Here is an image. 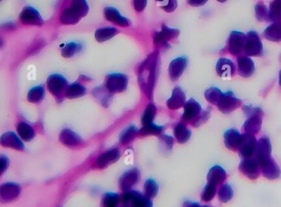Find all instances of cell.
I'll use <instances>...</instances> for the list:
<instances>
[{"instance_id": "ab89813d", "label": "cell", "mask_w": 281, "mask_h": 207, "mask_svg": "<svg viewBox=\"0 0 281 207\" xmlns=\"http://www.w3.org/2000/svg\"><path fill=\"white\" fill-rule=\"evenodd\" d=\"M279 85L281 86V70L280 71V74H279Z\"/></svg>"}, {"instance_id": "603a6c76", "label": "cell", "mask_w": 281, "mask_h": 207, "mask_svg": "<svg viewBox=\"0 0 281 207\" xmlns=\"http://www.w3.org/2000/svg\"><path fill=\"white\" fill-rule=\"evenodd\" d=\"M80 16L78 15L71 8H66L60 16V22L65 25H74L80 22Z\"/></svg>"}, {"instance_id": "60d3db41", "label": "cell", "mask_w": 281, "mask_h": 207, "mask_svg": "<svg viewBox=\"0 0 281 207\" xmlns=\"http://www.w3.org/2000/svg\"><path fill=\"white\" fill-rule=\"evenodd\" d=\"M276 3H278L279 5L281 6V0H275Z\"/></svg>"}, {"instance_id": "8fae6325", "label": "cell", "mask_w": 281, "mask_h": 207, "mask_svg": "<svg viewBox=\"0 0 281 207\" xmlns=\"http://www.w3.org/2000/svg\"><path fill=\"white\" fill-rule=\"evenodd\" d=\"M179 35L178 30L169 29L166 25L163 26L161 31L157 32L154 36V44L157 46H165L169 41L176 38Z\"/></svg>"}, {"instance_id": "e575fe53", "label": "cell", "mask_w": 281, "mask_h": 207, "mask_svg": "<svg viewBox=\"0 0 281 207\" xmlns=\"http://www.w3.org/2000/svg\"><path fill=\"white\" fill-rule=\"evenodd\" d=\"M177 7V1L176 0H167L166 3L162 5V8L167 13H172Z\"/></svg>"}, {"instance_id": "5bb4252c", "label": "cell", "mask_w": 281, "mask_h": 207, "mask_svg": "<svg viewBox=\"0 0 281 207\" xmlns=\"http://www.w3.org/2000/svg\"><path fill=\"white\" fill-rule=\"evenodd\" d=\"M255 72V64L249 57L238 58V73L243 78H249Z\"/></svg>"}, {"instance_id": "83f0119b", "label": "cell", "mask_w": 281, "mask_h": 207, "mask_svg": "<svg viewBox=\"0 0 281 207\" xmlns=\"http://www.w3.org/2000/svg\"><path fill=\"white\" fill-rule=\"evenodd\" d=\"M255 18L260 22H268L269 9L263 2H259L255 7Z\"/></svg>"}, {"instance_id": "f35d334b", "label": "cell", "mask_w": 281, "mask_h": 207, "mask_svg": "<svg viewBox=\"0 0 281 207\" xmlns=\"http://www.w3.org/2000/svg\"><path fill=\"white\" fill-rule=\"evenodd\" d=\"M189 207H208V206H204V207H200L199 204H197V203H192V204L189 205Z\"/></svg>"}, {"instance_id": "8992f818", "label": "cell", "mask_w": 281, "mask_h": 207, "mask_svg": "<svg viewBox=\"0 0 281 207\" xmlns=\"http://www.w3.org/2000/svg\"><path fill=\"white\" fill-rule=\"evenodd\" d=\"M257 147V141L255 136L250 134H244L241 136L240 144H239V154L243 159H249L255 154Z\"/></svg>"}, {"instance_id": "4dcf8cb0", "label": "cell", "mask_w": 281, "mask_h": 207, "mask_svg": "<svg viewBox=\"0 0 281 207\" xmlns=\"http://www.w3.org/2000/svg\"><path fill=\"white\" fill-rule=\"evenodd\" d=\"M216 194V185L207 183L202 192L201 198L204 202H210Z\"/></svg>"}, {"instance_id": "ba28073f", "label": "cell", "mask_w": 281, "mask_h": 207, "mask_svg": "<svg viewBox=\"0 0 281 207\" xmlns=\"http://www.w3.org/2000/svg\"><path fill=\"white\" fill-rule=\"evenodd\" d=\"M127 76L122 74H109L106 80V86L111 92H122L127 87Z\"/></svg>"}, {"instance_id": "8d00e7d4", "label": "cell", "mask_w": 281, "mask_h": 207, "mask_svg": "<svg viewBox=\"0 0 281 207\" xmlns=\"http://www.w3.org/2000/svg\"><path fill=\"white\" fill-rule=\"evenodd\" d=\"M135 8L138 12H141L144 9L147 4V0H134Z\"/></svg>"}, {"instance_id": "9c48e42d", "label": "cell", "mask_w": 281, "mask_h": 207, "mask_svg": "<svg viewBox=\"0 0 281 207\" xmlns=\"http://www.w3.org/2000/svg\"><path fill=\"white\" fill-rule=\"evenodd\" d=\"M21 22L24 25L28 26H42L43 25V19L38 13V11L31 7H26L23 8L22 13H20Z\"/></svg>"}, {"instance_id": "5b68a950", "label": "cell", "mask_w": 281, "mask_h": 207, "mask_svg": "<svg viewBox=\"0 0 281 207\" xmlns=\"http://www.w3.org/2000/svg\"><path fill=\"white\" fill-rule=\"evenodd\" d=\"M242 105V101L236 97L231 91L225 92L223 94L221 99L217 104L218 108L224 114H229L233 111L237 110Z\"/></svg>"}, {"instance_id": "f546056e", "label": "cell", "mask_w": 281, "mask_h": 207, "mask_svg": "<svg viewBox=\"0 0 281 207\" xmlns=\"http://www.w3.org/2000/svg\"><path fill=\"white\" fill-rule=\"evenodd\" d=\"M233 197V190L229 184L223 185L219 190V198L222 202H229Z\"/></svg>"}, {"instance_id": "52a82bcc", "label": "cell", "mask_w": 281, "mask_h": 207, "mask_svg": "<svg viewBox=\"0 0 281 207\" xmlns=\"http://www.w3.org/2000/svg\"><path fill=\"white\" fill-rule=\"evenodd\" d=\"M239 170L241 173L245 175L251 180L257 179L261 174V168L259 165L258 160L253 158L243 159L239 165Z\"/></svg>"}, {"instance_id": "7c38bea8", "label": "cell", "mask_w": 281, "mask_h": 207, "mask_svg": "<svg viewBox=\"0 0 281 207\" xmlns=\"http://www.w3.org/2000/svg\"><path fill=\"white\" fill-rule=\"evenodd\" d=\"M187 59L185 57H179L170 63L169 71L171 80L175 81L182 76L185 69H187Z\"/></svg>"}, {"instance_id": "74e56055", "label": "cell", "mask_w": 281, "mask_h": 207, "mask_svg": "<svg viewBox=\"0 0 281 207\" xmlns=\"http://www.w3.org/2000/svg\"><path fill=\"white\" fill-rule=\"evenodd\" d=\"M209 0H187V3L192 7H200L207 3Z\"/></svg>"}, {"instance_id": "30bf717a", "label": "cell", "mask_w": 281, "mask_h": 207, "mask_svg": "<svg viewBox=\"0 0 281 207\" xmlns=\"http://www.w3.org/2000/svg\"><path fill=\"white\" fill-rule=\"evenodd\" d=\"M201 106L199 105V102H197L196 100L190 99L188 102L185 104L184 113H183V120L187 122L194 123L201 114Z\"/></svg>"}, {"instance_id": "836d02e7", "label": "cell", "mask_w": 281, "mask_h": 207, "mask_svg": "<svg viewBox=\"0 0 281 207\" xmlns=\"http://www.w3.org/2000/svg\"><path fill=\"white\" fill-rule=\"evenodd\" d=\"M243 111L247 118H249V117L254 115H264L263 111L259 108H253V107H249V106H243Z\"/></svg>"}, {"instance_id": "4fadbf2b", "label": "cell", "mask_w": 281, "mask_h": 207, "mask_svg": "<svg viewBox=\"0 0 281 207\" xmlns=\"http://www.w3.org/2000/svg\"><path fill=\"white\" fill-rule=\"evenodd\" d=\"M236 67L232 60L226 59V58H221L219 59L216 64V72L220 77L222 78H230L235 75Z\"/></svg>"}, {"instance_id": "3957f363", "label": "cell", "mask_w": 281, "mask_h": 207, "mask_svg": "<svg viewBox=\"0 0 281 207\" xmlns=\"http://www.w3.org/2000/svg\"><path fill=\"white\" fill-rule=\"evenodd\" d=\"M246 39V46L244 52L248 57H261L263 54V46L259 34L256 31L248 32Z\"/></svg>"}, {"instance_id": "b9f144b4", "label": "cell", "mask_w": 281, "mask_h": 207, "mask_svg": "<svg viewBox=\"0 0 281 207\" xmlns=\"http://www.w3.org/2000/svg\"><path fill=\"white\" fill-rule=\"evenodd\" d=\"M217 1L218 2H220V3H225L227 0H217Z\"/></svg>"}, {"instance_id": "277c9868", "label": "cell", "mask_w": 281, "mask_h": 207, "mask_svg": "<svg viewBox=\"0 0 281 207\" xmlns=\"http://www.w3.org/2000/svg\"><path fill=\"white\" fill-rule=\"evenodd\" d=\"M247 36L241 31H233L227 39V50L233 56H239L244 52Z\"/></svg>"}, {"instance_id": "d6a6232c", "label": "cell", "mask_w": 281, "mask_h": 207, "mask_svg": "<svg viewBox=\"0 0 281 207\" xmlns=\"http://www.w3.org/2000/svg\"><path fill=\"white\" fill-rule=\"evenodd\" d=\"M45 90L42 87H36L32 89L30 91L28 94V98L31 102H39L41 101L44 97Z\"/></svg>"}, {"instance_id": "4316f807", "label": "cell", "mask_w": 281, "mask_h": 207, "mask_svg": "<svg viewBox=\"0 0 281 207\" xmlns=\"http://www.w3.org/2000/svg\"><path fill=\"white\" fill-rule=\"evenodd\" d=\"M82 50V46L80 43L70 42L64 46L62 49V56L65 58H71L75 55L78 54Z\"/></svg>"}, {"instance_id": "2e32d148", "label": "cell", "mask_w": 281, "mask_h": 207, "mask_svg": "<svg viewBox=\"0 0 281 207\" xmlns=\"http://www.w3.org/2000/svg\"><path fill=\"white\" fill-rule=\"evenodd\" d=\"M47 84L49 89L54 94H59L67 86L66 80L59 74H54L49 77Z\"/></svg>"}, {"instance_id": "9a60e30c", "label": "cell", "mask_w": 281, "mask_h": 207, "mask_svg": "<svg viewBox=\"0 0 281 207\" xmlns=\"http://www.w3.org/2000/svg\"><path fill=\"white\" fill-rule=\"evenodd\" d=\"M104 16L106 19L111 23L120 27H128L130 26V21L127 18L123 17L117 9L112 7H107L104 8Z\"/></svg>"}, {"instance_id": "d4e9b609", "label": "cell", "mask_w": 281, "mask_h": 207, "mask_svg": "<svg viewBox=\"0 0 281 207\" xmlns=\"http://www.w3.org/2000/svg\"><path fill=\"white\" fill-rule=\"evenodd\" d=\"M223 94L224 93L217 88H210L204 92V97H205V99L211 104L217 105Z\"/></svg>"}, {"instance_id": "cb8c5ba5", "label": "cell", "mask_w": 281, "mask_h": 207, "mask_svg": "<svg viewBox=\"0 0 281 207\" xmlns=\"http://www.w3.org/2000/svg\"><path fill=\"white\" fill-rule=\"evenodd\" d=\"M70 8L81 18L87 15L89 10L86 0H73Z\"/></svg>"}, {"instance_id": "44dd1931", "label": "cell", "mask_w": 281, "mask_h": 207, "mask_svg": "<svg viewBox=\"0 0 281 207\" xmlns=\"http://www.w3.org/2000/svg\"><path fill=\"white\" fill-rule=\"evenodd\" d=\"M263 34L264 36L269 41L275 42L281 41V22H276L269 26Z\"/></svg>"}, {"instance_id": "6da1fadb", "label": "cell", "mask_w": 281, "mask_h": 207, "mask_svg": "<svg viewBox=\"0 0 281 207\" xmlns=\"http://www.w3.org/2000/svg\"><path fill=\"white\" fill-rule=\"evenodd\" d=\"M271 144L268 137L259 140L256 147V159L258 160L261 174L266 178L275 180L281 176V169L271 157Z\"/></svg>"}, {"instance_id": "1f68e13d", "label": "cell", "mask_w": 281, "mask_h": 207, "mask_svg": "<svg viewBox=\"0 0 281 207\" xmlns=\"http://www.w3.org/2000/svg\"><path fill=\"white\" fill-rule=\"evenodd\" d=\"M85 93V89L79 84H73L67 90V96L69 97H80Z\"/></svg>"}, {"instance_id": "e0dca14e", "label": "cell", "mask_w": 281, "mask_h": 207, "mask_svg": "<svg viewBox=\"0 0 281 207\" xmlns=\"http://www.w3.org/2000/svg\"><path fill=\"white\" fill-rule=\"evenodd\" d=\"M241 135L237 130L230 129L225 134V144L226 148L230 150L237 151L239 148L241 141Z\"/></svg>"}, {"instance_id": "ac0fdd59", "label": "cell", "mask_w": 281, "mask_h": 207, "mask_svg": "<svg viewBox=\"0 0 281 207\" xmlns=\"http://www.w3.org/2000/svg\"><path fill=\"white\" fill-rule=\"evenodd\" d=\"M263 117L264 115H254L248 118V120H246L243 125V129L246 133L250 135L258 133V131L261 130Z\"/></svg>"}, {"instance_id": "7a4b0ae2", "label": "cell", "mask_w": 281, "mask_h": 207, "mask_svg": "<svg viewBox=\"0 0 281 207\" xmlns=\"http://www.w3.org/2000/svg\"><path fill=\"white\" fill-rule=\"evenodd\" d=\"M158 69V53L153 52L143 62L140 68L139 80L141 85H144L146 89H151L156 79Z\"/></svg>"}, {"instance_id": "ffe728a7", "label": "cell", "mask_w": 281, "mask_h": 207, "mask_svg": "<svg viewBox=\"0 0 281 207\" xmlns=\"http://www.w3.org/2000/svg\"><path fill=\"white\" fill-rule=\"evenodd\" d=\"M185 102H186V96L183 91L180 88H175L171 98L168 101V106L169 108L176 110L186 104Z\"/></svg>"}, {"instance_id": "f1b7e54d", "label": "cell", "mask_w": 281, "mask_h": 207, "mask_svg": "<svg viewBox=\"0 0 281 207\" xmlns=\"http://www.w3.org/2000/svg\"><path fill=\"white\" fill-rule=\"evenodd\" d=\"M269 18H270V21L274 23L281 22V6L279 5L275 0L270 4Z\"/></svg>"}, {"instance_id": "484cf974", "label": "cell", "mask_w": 281, "mask_h": 207, "mask_svg": "<svg viewBox=\"0 0 281 207\" xmlns=\"http://www.w3.org/2000/svg\"><path fill=\"white\" fill-rule=\"evenodd\" d=\"M175 135H176V139L179 142L181 143H185L189 140L191 137V131L189 129L182 123H180L178 125H176V129H175Z\"/></svg>"}, {"instance_id": "7402d4cb", "label": "cell", "mask_w": 281, "mask_h": 207, "mask_svg": "<svg viewBox=\"0 0 281 207\" xmlns=\"http://www.w3.org/2000/svg\"><path fill=\"white\" fill-rule=\"evenodd\" d=\"M119 33V31L115 28H103L97 29L95 33V38L99 42L108 41Z\"/></svg>"}, {"instance_id": "d6986e66", "label": "cell", "mask_w": 281, "mask_h": 207, "mask_svg": "<svg viewBox=\"0 0 281 207\" xmlns=\"http://www.w3.org/2000/svg\"><path fill=\"white\" fill-rule=\"evenodd\" d=\"M226 177H227V174L225 169L220 166H214L208 173V183H212L216 186L222 184L223 182H225Z\"/></svg>"}, {"instance_id": "d590c367", "label": "cell", "mask_w": 281, "mask_h": 207, "mask_svg": "<svg viewBox=\"0 0 281 207\" xmlns=\"http://www.w3.org/2000/svg\"><path fill=\"white\" fill-rule=\"evenodd\" d=\"M210 111L205 110L204 112H202L201 114L199 116V118H197V120L193 123L194 126H199V125H201L203 123L205 122L206 120L210 118Z\"/></svg>"}]
</instances>
